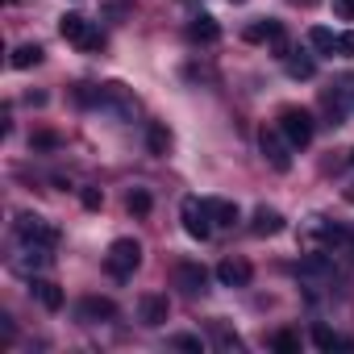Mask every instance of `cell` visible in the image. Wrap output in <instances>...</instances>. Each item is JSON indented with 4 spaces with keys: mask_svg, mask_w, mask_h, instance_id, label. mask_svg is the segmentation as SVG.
I'll use <instances>...</instances> for the list:
<instances>
[{
    "mask_svg": "<svg viewBox=\"0 0 354 354\" xmlns=\"http://www.w3.org/2000/svg\"><path fill=\"white\" fill-rule=\"evenodd\" d=\"M92 109H100V113L113 117V121H129V117L138 113V100L129 96L125 84L113 80V84H100V88H96V104H92Z\"/></svg>",
    "mask_w": 354,
    "mask_h": 354,
    "instance_id": "6da1fadb",
    "label": "cell"
},
{
    "mask_svg": "<svg viewBox=\"0 0 354 354\" xmlns=\"http://www.w3.org/2000/svg\"><path fill=\"white\" fill-rule=\"evenodd\" d=\"M59 34H63L67 42H75L80 50H100V46H104V34H100L84 13H67V17H59Z\"/></svg>",
    "mask_w": 354,
    "mask_h": 354,
    "instance_id": "7a4b0ae2",
    "label": "cell"
},
{
    "mask_svg": "<svg viewBox=\"0 0 354 354\" xmlns=\"http://www.w3.org/2000/svg\"><path fill=\"white\" fill-rule=\"evenodd\" d=\"M104 267H109L117 279H129V275L142 267V246H138L133 238H117V242L109 246V254H104Z\"/></svg>",
    "mask_w": 354,
    "mask_h": 354,
    "instance_id": "3957f363",
    "label": "cell"
},
{
    "mask_svg": "<svg viewBox=\"0 0 354 354\" xmlns=\"http://www.w3.org/2000/svg\"><path fill=\"white\" fill-rule=\"evenodd\" d=\"M279 133H283L296 150H304V146L313 142V113H308V109L288 104V109L279 113Z\"/></svg>",
    "mask_w": 354,
    "mask_h": 354,
    "instance_id": "277c9868",
    "label": "cell"
},
{
    "mask_svg": "<svg viewBox=\"0 0 354 354\" xmlns=\"http://www.w3.org/2000/svg\"><path fill=\"white\" fill-rule=\"evenodd\" d=\"M180 217H184V234H188L192 242H209V238H213V213H209V201L188 196L184 209H180Z\"/></svg>",
    "mask_w": 354,
    "mask_h": 354,
    "instance_id": "5b68a950",
    "label": "cell"
},
{
    "mask_svg": "<svg viewBox=\"0 0 354 354\" xmlns=\"http://www.w3.org/2000/svg\"><path fill=\"white\" fill-rule=\"evenodd\" d=\"M259 150H263V158H267L275 171H292V150H296V146L279 133V125L259 133Z\"/></svg>",
    "mask_w": 354,
    "mask_h": 354,
    "instance_id": "8992f818",
    "label": "cell"
},
{
    "mask_svg": "<svg viewBox=\"0 0 354 354\" xmlns=\"http://www.w3.org/2000/svg\"><path fill=\"white\" fill-rule=\"evenodd\" d=\"M242 38H246V42H271V46L279 50V59H288V38H283V26H279V21H271V17L250 21V26L242 30Z\"/></svg>",
    "mask_w": 354,
    "mask_h": 354,
    "instance_id": "52a82bcc",
    "label": "cell"
},
{
    "mask_svg": "<svg viewBox=\"0 0 354 354\" xmlns=\"http://www.w3.org/2000/svg\"><path fill=\"white\" fill-rule=\"evenodd\" d=\"M17 238H21V242H42V246H55V242H59V230H55V225H46L42 217L26 213V217H17Z\"/></svg>",
    "mask_w": 354,
    "mask_h": 354,
    "instance_id": "ba28073f",
    "label": "cell"
},
{
    "mask_svg": "<svg viewBox=\"0 0 354 354\" xmlns=\"http://www.w3.org/2000/svg\"><path fill=\"white\" fill-rule=\"evenodd\" d=\"M138 317H142V325H150V329L167 325V317H171V304H167V296H158V292H146V296L138 300Z\"/></svg>",
    "mask_w": 354,
    "mask_h": 354,
    "instance_id": "9c48e42d",
    "label": "cell"
},
{
    "mask_svg": "<svg viewBox=\"0 0 354 354\" xmlns=\"http://www.w3.org/2000/svg\"><path fill=\"white\" fill-rule=\"evenodd\" d=\"M175 283H180L188 296H205L209 292V271L201 263H180L175 267Z\"/></svg>",
    "mask_w": 354,
    "mask_h": 354,
    "instance_id": "30bf717a",
    "label": "cell"
},
{
    "mask_svg": "<svg viewBox=\"0 0 354 354\" xmlns=\"http://www.w3.org/2000/svg\"><path fill=\"white\" fill-rule=\"evenodd\" d=\"M75 313H80V321H88V325H100V321H113V317H117V304H113L109 296H84Z\"/></svg>",
    "mask_w": 354,
    "mask_h": 354,
    "instance_id": "8fae6325",
    "label": "cell"
},
{
    "mask_svg": "<svg viewBox=\"0 0 354 354\" xmlns=\"http://www.w3.org/2000/svg\"><path fill=\"white\" fill-rule=\"evenodd\" d=\"M50 250H55V246H42V242H21V250H17L13 267H17V271H38V267H46V263H50Z\"/></svg>",
    "mask_w": 354,
    "mask_h": 354,
    "instance_id": "7c38bea8",
    "label": "cell"
},
{
    "mask_svg": "<svg viewBox=\"0 0 354 354\" xmlns=\"http://www.w3.org/2000/svg\"><path fill=\"white\" fill-rule=\"evenodd\" d=\"M217 279L225 288H246L250 283V263L246 259H221L217 263Z\"/></svg>",
    "mask_w": 354,
    "mask_h": 354,
    "instance_id": "4fadbf2b",
    "label": "cell"
},
{
    "mask_svg": "<svg viewBox=\"0 0 354 354\" xmlns=\"http://www.w3.org/2000/svg\"><path fill=\"white\" fill-rule=\"evenodd\" d=\"M188 38H192V42H205V46H213V42L221 38V26H217V17H209V13H196V17L188 21Z\"/></svg>",
    "mask_w": 354,
    "mask_h": 354,
    "instance_id": "5bb4252c",
    "label": "cell"
},
{
    "mask_svg": "<svg viewBox=\"0 0 354 354\" xmlns=\"http://www.w3.org/2000/svg\"><path fill=\"white\" fill-rule=\"evenodd\" d=\"M279 230H283V217H279L275 209L259 205L254 217H250V234H254V238H271V234H279Z\"/></svg>",
    "mask_w": 354,
    "mask_h": 354,
    "instance_id": "9a60e30c",
    "label": "cell"
},
{
    "mask_svg": "<svg viewBox=\"0 0 354 354\" xmlns=\"http://www.w3.org/2000/svg\"><path fill=\"white\" fill-rule=\"evenodd\" d=\"M30 296H34L42 308H50V313L63 308V292H59V283H50V279H30Z\"/></svg>",
    "mask_w": 354,
    "mask_h": 354,
    "instance_id": "2e32d148",
    "label": "cell"
},
{
    "mask_svg": "<svg viewBox=\"0 0 354 354\" xmlns=\"http://www.w3.org/2000/svg\"><path fill=\"white\" fill-rule=\"evenodd\" d=\"M296 271H300V279H333V275H337L333 263H329V254H308Z\"/></svg>",
    "mask_w": 354,
    "mask_h": 354,
    "instance_id": "e0dca14e",
    "label": "cell"
},
{
    "mask_svg": "<svg viewBox=\"0 0 354 354\" xmlns=\"http://www.w3.org/2000/svg\"><path fill=\"white\" fill-rule=\"evenodd\" d=\"M42 55H46V50H42L38 42H21V46L13 50V59H9V63H13L17 71H30V67H38V63H42Z\"/></svg>",
    "mask_w": 354,
    "mask_h": 354,
    "instance_id": "ac0fdd59",
    "label": "cell"
},
{
    "mask_svg": "<svg viewBox=\"0 0 354 354\" xmlns=\"http://www.w3.org/2000/svg\"><path fill=\"white\" fill-rule=\"evenodd\" d=\"M308 46L321 50V55H337V34L325 30V26H313V30H308Z\"/></svg>",
    "mask_w": 354,
    "mask_h": 354,
    "instance_id": "d6986e66",
    "label": "cell"
},
{
    "mask_svg": "<svg viewBox=\"0 0 354 354\" xmlns=\"http://www.w3.org/2000/svg\"><path fill=\"white\" fill-rule=\"evenodd\" d=\"M209 213H213V225H234L242 217L234 201H209Z\"/></svg>",
    "mask_w": 354,
    "mask_h": 354,
    "instance_id": "ffe728a7",
    "label": "cell"
},
{
    "mask_svg": "<svg viewBox=\"0 0 354 354\" xmlns=\"http://www.w3.org/2000/svg\"><path fill=\"white\" fill-rule=\"evenodd\" d=\"M146 146H150V154H167L171 150V129L167 125H150L146 129Z\"/></svg>",
    "mask_w": 354,
    "mask_h": 354,
    "instance_id": "44dd1931",
    "label": "cell"
},
{
    "mask_svg": "<svg viewBox=\"0 0 354 354\" xmlns=\"http://www.w3.org/2000/svg\"><path fill=\"white\" fill-rule=\"evenodd\" d=\"M288 75L292 80H313L317 75V63L313 59H300V55H288Z\"/></svg>",
    "mask_w": 354,
    "mask_h": 354,
    "instance_id": "7402d4cb",
    "label": "cell"
},
{
    "mask_svg": "<svg viewBox=\"0 0 354 354\" xmlns=\"http://www.w3.org/2000/svg\"><path fill=\"white\" fill-rule=\"evenodd\" d=\"M150 205H154V201H150V192H146V188H133V192L125 196V209H129L133 217H146V213H150Z\"/></svg>",
    "mask_w": 354,
    "mask_h": 354,
    "instance_id": "603a6c76",
    "label": "cell"
},
{
    "mask_svg": "<svg viewBox=\"0 0 354 354\" xmlns=\"http://www.w3.org/2000/svg\"><path fill=\"white\" fill-rule=\"evenodd\" d=\"M313 342H317V350H337V346H346V337H337V333L325 329V325H313Z\"/></svg>",
    "mask_w": 354,
    "mask_h": 354,
    "instance_id": "cb8c5ba5",
    "label": "cell"
},
{
    "mask_svg": "<svg viewBox=\"0 0 354 354\" xmlns=\"http://www.w3.org/2000/svg\"><path fill=\"white\" fill-rule=\"evenodd\" d=\"M275 350L279 354H296L300 350V337L296 333H275Z\"/></svg>",
    "mask_w": 354,
    "mask_h": 354,
    "instance_id": "d4e9b609",
    "label": "cell"
},
{
    "mask_svg": "<svg viewBox=\"0 0 354 354\" xmlns=\"http://www.w3.org/2000/svg\"><path fill=\"white\" fill-rule=\"evenodd\" d=\"M80 201H84V209H100V205H104V192H100V188H84Z\"/></svg>",
    "mask_w": 354,
    "mask_h": 354,
    "instance_id": "484cf974",
    "label": "cell"
},
{
    "mask_svg": "<svg viewBox=\"0 0 354 354\" xmlns=\"http://www.w3.org/2000/svg\"><path fill=\"white\" fill-rule=\"evenodd\" d=\"M217 342H221V350H242V342H238V333H230L225 325H217Z\"/></svg>",
    "mask_w": 354,
    "mask_h": 354,
    "instance_id": "4316f807",
    "label": "cell"
},
{
    "mask_svg": "<svg viewBox=\"0 0 354 354\" xmlns=\"http://www.w3.org/2000/svg\"><path fill=\"white\" fill-rule=\"evenodd\" d=\"M337 55H342V59H354V30L337 34Z\"/></svg>",
    "mask_w": 354,
    "mask_h": 354,
    "instance_id": "83f0119b",
    "label": "cell"
},
{
    "mask_svg": "<svg viewBox=\"0 0 354 354\" xmlns=\"http://www.w3.org/2000/svg\"><path fill=\"white\" fill-rule=\"evenodd\" d=\"M175 346H180V350H196V354L205 350V342H201L196 333H180V337H175Z\"/></svg>",
    "mask_w": 354,
    "mask_h": 354,
    "instance_id": "f1b7e54d",
    "label": "cell"
},
{
    "mask_svg": "<svg viewBox=\"0 0 354 354\" xmlns=\"http://www.w3.org/2000/svg\"><path fill=\"white\" fill-rule=\"evenodd\" d=\"M30 146H38V150H55V146H59V133H34Z\"/></svg>",
    "mask_w": 354,
    "mask_h": 354,
    "instance_id": "f546056e",
    "label": "cell"
},
{
    "mask_svg": "<svg viewBox=\"0 0 354 354\" xmlns=\"http://www.w3.org/2000/svg\"><path fill=\"white\" fill-rule=\"evenodd\" d=\"M333 13L342 21H354V0H333Z\"/></svg>",
    "mask_w": 354,
    "mask_h": 354,
    "instance_id": "4dcf8cb0",
    "label": "cell"
},
{
    "mask_svg": "<svg viewBox=\"0 0 354 354\" xmlns=\"http://www.w3.org/2000/svg\"><path fill=\"white\" fill-rule=\"evenodd\" d=\"M350 100H354V80H350Z\"/></svg>",
    "mask_w": 354,
    "mask_h": 354,
    "instance_id": "1f68e13d",
    "label": "cell"
},
{
    "mask_svg": "<svg viewBox=\"0 0 354 354\" xmlns=\"http://www.w3.org/2000/svg\"><path fill=\"white\" fill-rule=\"evenodd\" d=\"M230 5H242V0H230Z\"/></svg>",
    "mask_w": 354,
    "mask_h": 354,
    "instance_id": "d6a6232c",
    "label": "cell"
},
{
    "mask_svg": "<svg viewBox=\"0 0 354 354\" xmlns=\"http://www.w3.org/2000/svg\"><path fill=\"white\" fill-rule=\"evenodd\" d=\"M296 5H304V0H296Z\"/></svg>",
    "mask_w": 354,
    "mask_h": 354,
    "instance_id": "836d02e7",
    "label": "cell"
},
{
    "mask_svg": "<svg viewBox=\"0 0 354 354\" xmlns=\"http://www.w3.org/2000/svg\"><path fill=\"white\" fill-rule=\"evenodd\" d=\"M350 158H354V154H350Z\"/></svg>",
    "mask_w": 354,
    "mask_h": 354,
    "instance_id": "e575fe53",
    "label": "cell"
}]
</instances>
